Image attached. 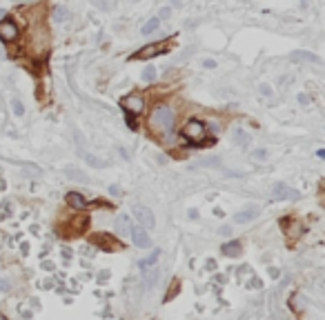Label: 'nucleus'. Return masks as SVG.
Segmentation results:
<instances>
[{
  "label": "nucleus",
  "instance_id": "nucleus-1",
  "mask_svg": "<svg viewBox=\"0 0 325 320\" xmlns=\"http://www.w3.org/2000/svg\"><path fill=\"white\" fill-rule=\"evenodd\" d=\"M152 127H154L156 131L169 136V133L174 131V109L167 107V105L156 107L154 113H152Z\"/></svg>",
  "mask_w": 325,
  "mask_h": 320
},
{
  "label": "nucleus",
  "instance_id": "nucleus-2",
  "mask_svg": "<svg viewBox=\"0 0 325 320\" xmlns=\"http://www.w3.org/2000/svg\"><path fill=\"white\" fill-rule=\"evenodd\" d=\"M134 218L138 220L141 229H152L156 224V218H154V213H152V209L143 207V205H136V207H134Z\"/></svg>",
  "mask_w": 325,
  "mask_h": 320
},
{
  "label": "nucleus",
  "instance_id": "nucleus-3",
  "mask_svg": "<svg viewBox=\"0 0 325 320\" xmlns=\"http://www.w3.org/2000/svg\"><path fill=\"white\" fill-rule=\"evenodd\" d=\"M183 136L187 140H200L205 136V125L200 120H189L187 125L183 127Z\"/></svg>",
  "mask_w": 325,
  "mask_h": 320
},
{
  "label": "nucleus",
  "instance_id": "nucleus-4",
  "mask_svg": "<svg viewBox=\"0 0 325 320\" xmlns=\"http://www.w3.org/2000/svg\"><path fill=\"white\" fill-rule=\"evenodd\" d=\"M272 196L279 200H288V198H299V192L285 183H274L272 185Z\"/></svg>",
  "mask_w": 325,
  "mask_h": 320
},
{
  "label": "nucleus",
  "instance_id": "nucleus-5",
  "mask_svg": "<svg viewBox=\"0 0 325 320\" xmlns=\"http://www.w3.org/2000/svg\"><path fill=\"white\" fill-rule=\"evenodd\" d=\"M130 236H132L134 245L141 247V249H147V247L152 245V240H150V236H147V231H145V229H141V227H134Z\"/></svg>",
  "mask_w": 325,
  "mask_h": 320
},
{
  "label": "nucleus",
  "instance_id": "nucleus-6",
  "mask_svg": "<svg viewBox=\"0 0 325 320\" xmlns=\"http://www.w3.org/2000/svg\"><path fill=\"white\" fill-rule=\"evenodd\" d=\"M0 38L2 40H16L18 38V27H16V22H11V20H4V22H0Z\"/></svg>",
  "mask_w": 325,
  "mask_h": 320
},
{
  "label": "nucleus",
  "instance_id": "nucleus-7",
  "mask_svg": "<svg viewBox=\"0 0 325 320\" xmlns=\"http://www.w3.org/2000/svg\"><path fill=\"white\" fill-rule=\"evenodd\" d=\"M116 231H121V233H125V236H130L132 233V229H134V222H132V218H130V213H118L116 216Z\"/></svg>",
  "mask_w": 325,
  "mask_h": 320
},
{
  "label": "nucleus",
  "instance_id": "nucleus-8",
  "mask_svg": "<svg viewBox=\"0 0 325 320\" xmlns=\"http://www.w3.org/2000/svg\"><path fill=\"white\" fill-rule=\"evenodd\" d=\"M256 216H259V207H247V209H243V212H238L236 216H234V222L236 224H247V222L254 220Z\"/></svg>",
  "mask_w": 325,
  "mask_h": 320
},
{
  "label": "nucleus",
  "instance_id": "nucleus-9",
  "mask_svg": "<svg viewBox=\"0 0 325 320\" xmlns=\"http://www.w3.org/2000/svg\"><path fill=\"white\" fill-rule=\"evenodd\" d=\"M165 49V45L162 42H154V45H147L143 47V49L136 51V58H154V56H159V51Z\"/></svg>",
  "mask_w": 325,
  "mask_h": 320
},
{
  "label": "nucleus",
  "instance_id": "nucleus-10",
  "mask_svg": "<svg viewBox=\"0 0 325 320\" xmlns=\"http://www.w3.org/2000/svg\"><path fill=\"white\" fill-rule=\"evenodd\" d=\"M67 205H69L71 209H87V200L83 198V194H78V192H69L67 194Z\"/></svg>",
  "mask_w": 325,
  "mask_h": 320
},
{
  "label": "nucleus",
  "instance_id": "nucleus-11",
  "mask_svg": "<svg viewBox=\"0 0 325 320\" xmlns=\"http://www.w3.org/2000/svg\"><path fill=\"white\" fill-rule=\"evenodd\" d=\"M159 258H161V249H154L150 256H147V258H143V260L138 262V267H141L143 271H147V269H152V267L156 265V260H159Z\"/></svg>",
  "mask_w": 325,
  "mask_h": 320
},
{
  "label": "nucleus",
  "instance_id": "nucleus-12",
  "mask_svg": "<svg viewBox=\"0 0 325 320\" xmlns=\"http://www.w3.org/2000/svg\"><path fill=\"white\" fill-rule=\"evenodd\" d=\"M125 107L130 109L132 113H138L143 109V100L138 96H130V98H125ZM130 111H127V113H130Z\"/></svg>",
  "mask_w": 325,
  "mask_h": 320
},
{
  "label": "nucleus",
  "instance_id": "nucleus-13",
  "mask_svg": "<svg viewBox=\"0 0 325 320\" xmlns=\"http://www.w3.org/2000/svg\"><path fill=\"white\" fill-rule=\"evenodd\" d=\"M223 254H225V256H229V258L238 256V254H241V245H238L236 240H232V242H225V245H223Z\"/></svg>",
  "mask_w": 325,
  "mask_h": 320
},
{
  "label": "nucleus",
  "instance_id": "nucleus-14",
  "mask_svg": "<svg viewBox=\"0 0 325 320\" xmlns=\"http://www.w3.org/2000/svg\"><path fill=\"white\" fill-rule=\"evenodd\" d=\"M54 16H56V20L58 22H67L71 18V11L65 7V4H58V7L54 9Z\"/></svg>",
  "mask_w": 325,
  "mask_h": 320
},
{
  "label": "nucleus",
  "instance_id": "nucleus-15",
  "mask_svg": "<svg viewBox=\"0 0 325 320\" xmlns=\"http://www.w3.org/2000/svg\"><path fill=\"white\" fill-rule=\"evenodd\" d=\"M159 25H161V18H152V20H147L145 25H143V36H150V33H154L156 29H159Z\"/></svg>",
  "mask_w": 325,
  "mask_h": 320
},
{
  "label": "nucleus",
  "instance_id": "nucleus-16",
  "mask_svg": "<svg viewBox=\"0 0 325 320\" xmlns=\"http://www.w3.org/2000/svg\"><path fill=\"white\" fill-rule=\"evenodd\" d=\"M292 60H310V63H321V58L314 54H310V51H296L292 54Z\"/></svg>",
  "mask_w": 325,
  "mask_h": 320
},
{
  "label": "nucleus",
  "instance_id": "nucleus-17",
  "mask_svg": "<svg viewBox=\"0 0 325 320\" xmlns=\"http://www.w3.org/2000/svg\"><path fill=\"white\" fill-rule=\"evenodd\" d=\"M143 80H145V83H154L156 80V67H147V69L143 71Z\"/></svg>",
  "mask_w": 325,
  "mask_h": 320
},
{
  "label": "nucleus",
  "instance_id": "nucleus-18",
  "mask_svg": "<svg viewBox=\"0 0 325 320\" xmlns=\"http://www.w3.org/2000/svg\"><path fill=\"white\" fill-rule=\"evenodd\" d=\"M67 176H71V178L78 180V183H87V176H85L83 171H78V169H67Z\"/></svg>",
  "mask_w": 325,
  "mask_h": 320
},
{
  "label": "nucleus",
  "instance_id": "nucleus-19",
  "mask_svg": "<svg viewBox=\"0 0 325 320\" xmlns=\"http://www.w3.org/2000/svg\"><path fill=\"white\" fill-rule=\"evenodd\" d=\"M11 107H13V113H16V116H25V105H22L18 98L11 100Z\"/></svg>",
  "mask_w": 325,
  "mask_h": 320
},
{
  "label": "nucleus",
  "instance_id": "nucleus-20",
  "mask_svg": "<svg viewBox=\"0 0 325 320\" xmlns=\"http://www.w3.org/2000/svg\"><path fill=\"white\" fill-rule=\"evenodd\" d=\"M234 140H241L238 145H247V133L241 131V129H236V131H234Z\"/></svg>",
  "mask_w": 325,
  "mask_h": 320
},
{
  "label": "nucleus",
  "instance_id": "nucleus-21",
  "mask_svg": "<svg viewBox=\"0 0 325 320\" xmlns=\"http://www.w3.org/2000/svg\"><path fill=\"white\" fill-rule=\"evenodd\" d=\"M0 291H11V285L7 278H0Z\"/></svg>",
  "mask_w": 325,
  "mask_h": 320
},
{
  "label": "nucleus",
  "instance_id": "nucleus-22",
  "mask_svg": "<svg viewBox=\"0 0 325 320\" xmlns=\"http://www.w3.org/2000/svg\"><path fill=\"white\" fill-rule=\"evenodd\" d=\"M252 156H254V158H259V160H265L267 158V151L265 149H259V151H254Z\"/></svg>",
  "mask_w": 325,
  "mask_h": 320
},
{
  "label": "nucleus",
  "instance_id": "nucleus-23",
  "mask_svg": "<svg viewBox=\"0 0 325 320\" xmlns=\"http://www.w3.org/2000/svg\"><path fill=\"white\" fill-rule=\"evenodd\" d=\"M127 125H130L132 129H136L138 125H136V120H134V116H132V113H127Z\"/></svg>",
  "mask_w": 325,
  "mask_h": 320
},
{
  "label": "nucleus",
  "instance_id": "nucleus-24",
  "mask_svg": "<svg viewBox=\"0 0 325 320\" xmlns=\"http://www.w3.org/2000/svg\"><path fill=\"white\" fill-rule=\"evenodd\" d=\"M299 103H301V105H308V103H310V98L305 96V94H301V96H299Z\"/></svg>",
  "mask_w": 325,
  "mask_h": 320
},
{
  "label": "nucleus",
  "instance_id": "nucleus-25",
  "mask_svg": "<svg viewBox=\"0 0 325 320\" xmlns=\"http://www.w3.org/2000/svg\"><path fill=\"white\" fill-rule=\"evenodd\" d=\"M261 94L263 96H270V87H267V85H261Z\"/></svg>",
  "mask_w": 325,
  "mask_h": 320
},
{
  "label": "nucleus",
  "instance_id": "nucleus-26",
  "mask_svg": "<svg viewBox=\"0 0 325 320\" xmlns=\"http://www.w3.org/2000/svg\"><path fill=\"white\" fill-rule=\"evenodd\" d=\"M250 287H256V289H261V280H259V278H254V280H252V283H250Z\"/></svg>",
  "mask_w": 325,
  "mask_h": 320
},
{
  "label": "nucleus",
  "instance_id": "nucleus-27",
  "mask_svg": "<svg viewBox=\"0 0 325 320\" xmlns=\"http://www.w3.org/2000/svg\"><path fill=\"white\" fill-rule=\"evenodd\" d=\"M42 269H45V271H51V269H54V265H51V262H45V265H42Z\"/></svg>",
  "mask_w": 325,
  "mask_h": 320
},
{
  "label": "nucleus",
  "instance_id": "nucleus-28",
  "mask_svg": "<svg viewBox=\"0 0 325 320\" xmlns=\"http://www.w3.org/2000/svg\"><path fill=\"white\" fill-rule=\"evenodd\" d=\"M161 16H162V18H167V16H169V9H167V7H165V9H161Z\"/></svg>",
  "mask_w": 325,
  "mask_h": 320
},
{
  "label": "nucleus",
  "instance_id": "nucleus-29",
  "mask_svg": "<svg viewBox=\"0 0 325 320\" xmlns=\"http://www.w3.org/2000/svg\"><path fill=\"white\" fill-rule=\"evenodd\" d=\"M4 16V9H0V18H2Z\"/></svg>",
  "mask_w": 325,
  "mask_h": 320
},
{
  "label": "nucleus",
  "instance_id": "nucleus-30",
  "mask_svg": "<svg viewBox=\"0 0 325 320\" xmlns=\"http://www.w3.org/2000/svg\"><path fill=\"white\" fill-rule=\"evenodd\" d=\"M0 320H4V318H0Z\"/></svg>",
  "mask_w": 325,
  "mask_h": 320
}]
</instances>
